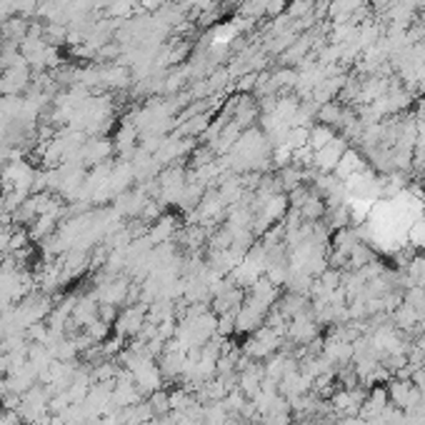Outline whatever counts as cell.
Here are the masks:
<instances>
[{"mask_svg": "<svg viewBox=\"0 0 425 425\" xmlns=\"http://www.w3.org/2000/svg\"><path fill=\"white\" fill-rule=\"evenodd\" d=\"M420 18H423V23H425V8H423V15H420Z\"/></svg>", "mask_w": 425, "mask_h": 425, "instance_id": "obj_9", "label": "cell"}, {"mask_svg": "<svg viewBox=\"0 0 425 425\" xmlns=\"http://www.w3.org/2000/svg\"><path fill=\"white\" fill-rule=\"evenodd\" d=\"M345 150H348L345 140L335 135V138L330 140L328 145H323L321 150H313V166H316L321 173H333L335 166L340 163V158H343Z\"/></svg>", "mask_w": 425, "mask_h": 425, "instance_id": "obj_3", "label": "cell"}, {"mask_svg": "<svg viewBox=\"0 0 425 425\" xmlns=\"http://www.w3.org/2000/svg\"><path fill=\"white\" fill-rule=\"evenodd\" d=\"M185 178L180 170H166L161 175V188H158V198H161L163 205H180V198H183L185 190Z\"/></svg>", "mask_w": 425, "mask_h": 425, "instance_id": "obj_2", "label": "cell"}, {"mask_svg": "<svg viewBox=\"0 0 425 425\" xmlns=\"http://www.w3.org/2000/svg\"><path fill=\"white\" fill-rule=\"evenodd\" d=\"M148 405H150V410H153V415H156V418H163V415L173 413V410H170V393H166L163 388H161V391H156V393H150Z\"/></svg>", "mask_w": 425, "mask_h": 425, "instance_id": "obj_5", "label": "cell"}, {"mask_svg": "<svg viewBox=\"0 0 425 425\" xmlns=\"http://www.w3.org/2000/svg\"><path fill=\"white\" fill-rule=\"evenodd\" d=\"M408 241L413 243L415 248L425 250V215H420V218H415L413 223H410V228H408Z\"/></svg>", "mask_w": 425, "mask_h": 425, "instance_id": "obj_7", "label": "cell"}, {"mask_svg": "<svg viewBox=\"0 0 425 425\" xmlns=\"http://www.w3.org/2000/svg\"><path fill=\"white\" fill-rule=\"evenodd\" d=\"M145 316H148V305L143 303H135L130 305V308H126L123 313H118V318H115V333L121 335V338H135V335L143 330V325L148 321H145Z\"/></svg>", "mask_w": 425, "mask_h": 425, "instance_id": "obj_1", "label": "cell"}, {"mask_svg": "<svg viewBox=\"0 0 425 425\" xmlns=\"http://www.w3.org/2000/svg\"><path fill=\"white\" fill-rule=\"evenodd\" d=\"M335 138V128H330V126H316L311 130V140H308V145H311V150H321L323 145H328L330 140Z\"/></svg>", "mask_w": 425, "mask_h": 425, "instance_id": "obj_6", "label": "cell"}, {"mask_svg": "<svg viewBox=\"0 0 425 425\" xmlns=\"http://www.w3.org/2000/svg\"><path fill=\"white\" fill-rule=\"evenodd\" d=\"M143 425H161V420H158V418H153V420H148V423H143Z\"/></svg>", "mask_w": 425, "mask_h": 425, "instance_id": "obj_8", "label": "cell"}, {"mask_svg": "<svg viewBox=\"0 0 425 425\" xmlns=\"http://www.w3.org/2000/svg\"><path fill=\"white\" fill-rule=\"evenodd\" d=\"M365 170H368V163H365V158H363L358 150L348 148L343 153V158H340V163L335 166L333 175L345 183L348 178H353V175H360V173H365Z\"/></svg>", "mask_w": 425, "mask_h": 425, "instance_id": "obj_4", "label": "cell"}]
</instances>
